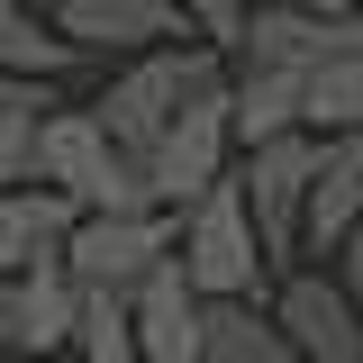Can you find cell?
I'll use <instances>...</instances> for the list:
<instances>
[{
	"label": "cell",
	"mask_w": 363,
	"mask_h": 363,
	"mask_svg": "<svg viewBox=\"0 0 363 363\" xmlns=\"http://www.w3.org/2000/svg\"><path fill=\"white\" fill-rule=\"evenodd\" d=\"M28 9H55V0H28Z\"/></svg>",
	"instance_id": "d4e9b609"
},
{
	"label": "cell",
	"mask_w": 363,
	"mask_h": 363,
	"mask_svg": "<svg viewBox=\"0 0 363 363\" xmlns=\"http://www.w3.org/2000/svg\"><path fill=\"white\" fill-rule=\"evenodd\" d=\"M200 363H291L264 300H200Z\"/></svg>",
	"instance_id": "9a60e30c"
},
{
	"label": "cell",
	"mask_w": 363,
	"mask_h": 363,
	"mask_svg": "<svg viewBox=\"0 0 363 363\" xmlns=\"http://www.w3.org/2000/svg\"><path fill=\"white\" fill-rule=\"evenodd\" d=\"M264 309H272V327H281L291 363H363V327H354L345 291H336L318 264H291L264 291Z\"/></svg>",
	"instance_id": "52a82bcc"
},
{
	"label": "cell",
	"mask_w": 363,
	"mask_h": 363,
	"mask_svg": "<svg viewBox=\"0 0 363 363\" xmlns=\"http://www.w3.org/2000/svg\"><path fill=\"white\" fill-rule=\"evenodd\" d=\"M245 9H327V0H245Z\"/></svg>",
	"instance_id": "603a6c76"
},
{
	"label": "cell",
	"mask_w": 363,
	"mask_h": 363,
	"mask_svg": "<svg viewBox=\"0 0 363 363\" xmlns=\"http://www.w3.org/2000/svg\"><path fill=\"white\" fill-rule=\"evenodd\" d=\"M218 73H227V64L209 55V45H155V55H128V64L109 73V91L91 100V128L109 136L118 155L145 164V145L173 128V109H182L200 82H218Z\"/></svg>",
	"instance_id": "3957f363"
},
{
	"label": "cell",
	"mask_w": 363,
	"mask_h": 363,
	"mask_svg": "<svg viewBox=\"0 0 363 363\" xmlns=\"http://www.w3.org/2000/svg\"><path fill=\"white\" fill-rule=\"evenodd\" d=\"M28 155H37V118H0V191L28 182Z\"/></svg>",
	"instance_id": "44dd1931"
},
{
	"label": "cell",
	"mask_w": 363,
	"mask_h": 363,
	"mask_svg": "<svg viewBox=\"0 0 363 363\" xmlns=\"http://www.w3.org/2000/svg\"><path fill=\"white\" fill-rule=\"evenodd\" d=\"M227 164H236V136H227V73H218V82L191 91L173 109V128L145 145V191H155L164 218H182L209 182H227Z\"/></svg>",
	"instance_id": "277c9868"
},
{
	"label": "cell",
	"mask_w": 363,
	"mask_h": 363,
	"mask_svg": "<svg viewBox=\"0 0 363 363\" xmlns=\"http://www.w3.org/2000/svg\"><path fill=\"white\" fill-rule=\"evenodd\" d=\"M363 218V128L354 136H318L309 155V200H300V264H327Z\"/></svg>",
	"instance_id": "9c48e42d"
},
{
	"label": "cell",
	"mask_w": 363,
	"mask_h": 363,
	"mask_svg": "<svg viewBox=\"0 0 363 363\" xmlns=\"http://www.w3.org/2000/svg\"><path fill=\"white\" fill-rule=\"evenodd\" d=\"M300 82H309V73L227 64V136H236V155H255V145H272V136H309L300 128Z\"/></svg>",
	"instance_id": "4fadbf2b"
},
{
	"label": "cell",
	"mask_w": 363,
	"mask_h": 363,
	"mask_svg": "<svg viewBox=\"0 0 363 363\" xmlns=\"http://www.w3.org/2000/svg\"><path fill=\"white\" fill-rule=\"evenodd\" d=\"M128 336H136V363H200V291L173 264H155L128 291Z\"/></svg>",
	"instance_id": "7c38bea8"
},
{
	"label": "cell",
	"mask_w": 363,
	"mask_h": 363,
	"mask_svg": "<svg viewBox=\"0 0 363 363\" xmlns=\"http://www.w3.org/2000/svg\"><path fill=\"white\" fill-rule=\"evenodd\" d=\"M73 363H136V336H128V309L118 300H82V318H73V345H64Z\"/></svg>",
	"instance_id": "ac0fdd59"
},
{
	"label": "cell",
	"mask_w": 363,
	"mask_h": 363,
	"mask_svg": "<svg viewBox=\"0 0 363 363\" xmlns=\"http://www.w3.org/2000/svg\"><path fill=\"white\" fill-rule=\"evenodd\" d=\"M73 318H82V291L64 281V264H37V272L0 281V345L9 354H64Z\"/></svg>",
	"instance_id": "8fae6325"
},
{
	"label": "cell",
	"mask_w": 363,
	"mask_h": 363,
	"mask_svg": "<svg viewBox=\"0 0 363 363\" xmlns=\"http://www.w3.org/2000/svg\"><path fill=\"white\" fill-rule=\"evenodd\" d=\"M309 155L318 136H272L236 164V191H245V218H255V245H264L272 281L300 264V200H309Z\"/></svg>",
	"instance_id": "8992f818"
},
{
	"label": "cell",
	"mask_w": 363,
	"mask_h": 363,
	"mask_svg": "<svg viewBox=\"0 0 363 363\" xmlns=\"http://www.w3.org/2000/svg\"><path fill=\"white\" fill-rule=\"evenodd\" d=\"M300 128L309 136H354L363 128V55H336L300 82Z\"/></svg>",
	"instance_id": "e0dca14e"
},
{
	"label": "cell",
	"mask_w": 363,
	"mask_h": 363,
	"mask_svg": "<svg viewBox=\"0 0 363 363\" xmlns=\"http://www.w3.org/2000/svg\"><path fill=\"white\" fill-rule=\"evenodd\" d=\"M336 55H363V18L354 9H245V37L227 64H272V73H318Z\"/></svg>",
	"instance_id": "ba28073f"
},
{
	"label": "cell",
	"mask_w": 363,
	"mask_h": 363,
	"mask_svg": "<svg viewBox=\"0 0 363 363\" xmlns=\"http://www.w3.org/2000/svg\"><path fill=\"white\" fill-rule=\"evenodd\" d=\"M45 28L73 45V55H155V45H182V18L164 0H55Z\"/></svg>",
	"instance_id": "30bf717a"
},
{
	"label": "cell",
	"mask_w": 363,
	"mask_h": 363,
	"mask_svg": "<svg viewBox=\"0 0 363 363\" xmlns=\"http://www.w3.org/2000/svg\"><path fill=\"white\" fill-rule=\"evenodd\" d=\"M73 64H82V55L45 28V9H28V0H0V73H18V82H45V91H55Z\"/></svg>",
	"instance_id": "2e32d148"
},
{
	"label": "cell",
	"mask_w": 363,
	"mask_h": 363,
	"mask_svg": "<svg viewBox=\"0 0 363 363\" xmlns=\"http://www.w3.org/2000/svg\"><path fill=\"white\" fill-rule=\"evenodd\" d=\"M64 236H73V200H55L45 182L0 191V281H9V272L55 264V255H64Z\"/></svg>",
	"instance_id": "5bb4252c"
},
{
	"label": "cell",
	"mask_w": 363,
	"mask_h": 363,
	"mask_svg": "<svg viewBox=\"0 0 363 363\" xmlns=\"http://www.w3.org/2000/svg\"><path fill=\"white\" fill-rule=\"evenodd\" d=\"M55 109V91L45 82H18V73H0V118H45Z\"/></svg>",
	"instance_id": "7402d4cb"
},
{
	"label": "cell",
	"mask_w": 363,
	"mask_h": 363,
	"mask_svg": "<svg viewBox=\"0 0 363 363\" xmlns=\"http://www.w3.org/2000/svg\"><path fill=\"white\" fill-rule=\"evenodd\" d=\"M64 281L82 291V300H118L128 309V291L145 281L155 264H173V218L164 209H136V218H73L64 236Z\"/></svg>",
	"instance_id": "5b68a950"
},
{
	"label": "cell",
	"mask_w": 363,
	"mask_h": 363,
	"mask_svg": "<svg viewBox=\"0 0 363 363\" xmlns=\"http://www.w3.org/2000/svg\"><path fill=\"white\" fill-rule=\"evenodd\" d=\"M173 272L200 291V300H264L272 291V264H264V245H255L236 164H227V182H209V191L173 218Z\"/></svg>",
	"instance_id": "7a4b0ae2"
},
{
	"label": "cell",
	"mask_w": 363,
	"mask_h": 363,
	"mask_svg": "<svg viewBox=\"0 0 363 363\" xmlns=\"http://www.w3.org/2000/svg\"><path fill=\"white\" fill-rule=\"evenodd\" d=\"M336 9H354V18H363V0H336Z\"/></svg>",
	"instance_id": "cb8c5ba5"
},
{
	"label": "cell",
	"mask_w": 363,
	"mask_h": 363,
	"mask_svg": "<svg viewBox=\"0 0 363 363\" xmlns=\"http://www.w3.org/2000/svg\"><path fill=\"white\" fill-rule=\"evenodd\" d=\"M336 291H345V309H354V327H363V218H354V236L336 245V264H318Z\"/></svg>",
	"instance_id": "ffe728a7"
},
{
	"label": "cell",
	"mask_w": 363,
	"mask_h": 363,
	"mask_svg": "<svg viewBox=\"0 0 363 363\" xmlns=\"http://www.w3.org/2000/svg\"><path fill=\"white\" fill-rule=\"evenodd\" d=\"M164 9H173L182 18V37L191 45H209V55H236V37H245V0H164Z\"/></svg>",
	"instance_id": "d6986e66"
},
{
	"label": "cell",
	"mask_w": 363,
	"mask_h": 363,
	"mask_svg": "<svg viewBox=\"0 0 363 363\" xmlns=\"http://www.w3.org/2000/svg\"><path fill=\"white\" fill-rule=\"evenodd\" d=\"M28 182H45L55 200H73V218H136V209H155L145 164L118 155L109 136L91 128V109H45V118H37Z\"/></svg>",
	"instance_id": "6da1fadb"
}]
</instances>
